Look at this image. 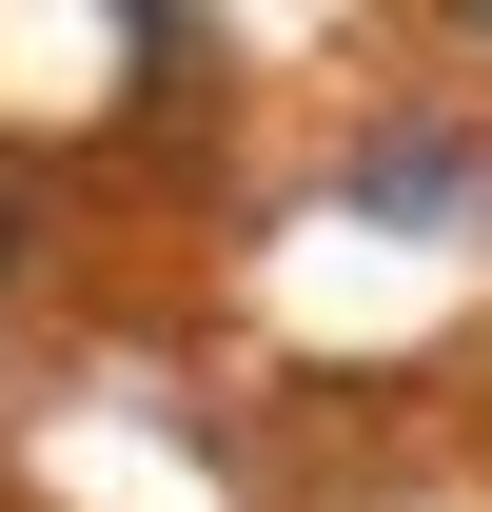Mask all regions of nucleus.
<instances>
[{
  "instance_id": "nucleus-1",
  "label": "nucleus",
  "mask_w": 492,
  "mask_h": 512,
  "mask_svg": "<svg viewBox=\"0 0 492 512\" xmlns=\"http://www.w3.org/2000/svg\"><path fill=\"white\" fill-rule=\"evenodd\" d=\"M20 237H40V178H20V158H0V276H20Z\"/></svg>"
}]
</instances>
